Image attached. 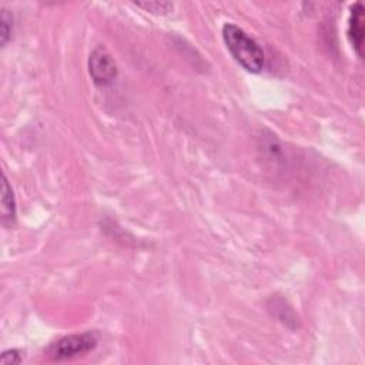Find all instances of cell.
<instances>
[{
	"mask_svg": "<svg viewBox=\"0 0 365 365\" xmlns=\"http://www.w3.org/2000/svg\"><path fill=\"white\" fill-rule=\"evenodd\" d=\"M223 39L233 56L243 69L250 73H260L266 66V54L260 45L243 29L233 23L223 26Z\"/></svg>",
	"mask_w": 365,
	"mask_h": 365,
	"instance_id": "1",
	"label": "cell"
},
{
	"mask_svg": "<svg viewBox=\"0 0 365 365\" xmlns=\"http://www.w3.org/2000/svg\"><path fill=\"white\" fill-rule=\"evenodd\" d=\"M97 345V335L95 333L73 334L53 342L46 350V355L51 361H67L83 357Z\"/></svg>",
	"mask_w": 365,
	"mask_h": 365,
	"instance_id": "2",
	"label": "cell"
},
{
	"mask_svg": "<svg viewBox=\"0 0 365 365\" xmlns=\"http://www.w3.org/2000/svg\"><path fill=\"white\" fill-rule=\"evenodd\" d=\"M89 71L91 79H93L97 86L110 84L117 76V67L115 60L102 47H97L90 53Z\"/></svg>",
	"mask_w": 365,
	"mask_h": 365,
	"instance_id": "3",
	"label": "cell"
},
{
	"mask_svg": "<svg viewBox=\"0 0 365 365\" xmlns=\"http://www.w3.org/2000/svg\"><path fill=\"white\" fill-rule=\"evenodd\" d=\"M349 39L358 54V58H364V6L357 2L351 8L349 21Z\"/></svg>",
	"mask_w": 365,
	"mask_h": 365,
	"instance_id": "4",
	"label": "cell"
},
{
	"mask_svg": "<svg viewBox=\"0 0 365 365\" xmlns=\"http://www.w3.org/2000/svg\"><path fill=\"white\" fill-rule=\"evenodd\" d=\"M2 215H3V222H14L16 218V203H14V197L13 191L9 186V181L6 176H3V182H2Z\"/></svg>",
	"mask_w": 365,
	"mask_h": 365,
	"instance_id": "5",
	"label": "cell"
},
{
	"mask_svg": "<svg viewBox=\"0 0 365 365\" xmlns=\"http://www.w3.org/2000/svg\"><path fill=\"white\" fill-rule=\"evenodd\" d=\"M0 22H2V45L5 46L12 34V14L6 9H2V16H0Z\"/></svg>",
	"mask_w": 365,
	"mask_h": 365,
	"instance_id": "6",
	"label": "cell"
},
{
	"mask_svg": "<svg viewBox=\"0 0 365 365\" xmlns=\"http://www.w3.org/2000/svg\"><path fill=\"white\" fill-rule=\"evenodd\" d=\"M136 5L152 13H167L173 9V3H169V2H145V3H136Z\"/></svg>",
	"mask_w": 365,
	"mask_h": 365,
	"instance_id": "7",
	"label": "cell"
},
{
	"mask_svg": "<svg viewBox=\"0 0 365 365\" xmlns=\"http://www.w3.org/2000/svg\"><path fill=\"white\" fill-rule=\"evenodd\" d=\"M21 362V354L17 350H9L5 351L2 358H0V364L2 365H16Z\"/></svg>",
	"mask_w": 365,
	"mask_h": 365,
	"instance_id": "8",
	"label": "cell"
}]
</instances>
